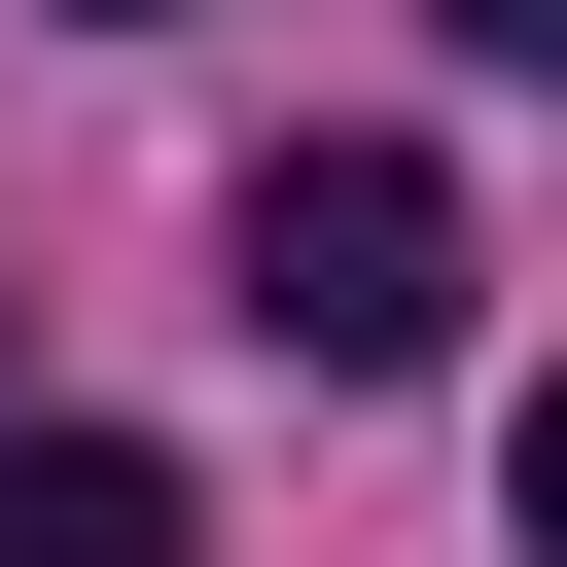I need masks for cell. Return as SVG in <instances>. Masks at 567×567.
Segmentation results:
<instances>
[{"label":"cell","instance_id":"2","mask_svg":"<svg viewBox=\"0 0 567 567\" xmlns=\"http://www.w3.org/2000/svg\"><path fill=\"white\" fill-rule=\"evenodd\" d=\"M0 567H177V461L142 425H0Z\"/></svg>","mask_w":567,"mask_h":567},{"label":"cell","instance_id":"3","mask_svg":"<svg viewBox=\"0 0 567 567\" xmlns=\"http://www.w3.org/2000/svg\"><path fill=\"white\" fill-rule=\"evenodd\" d=\"M496 496H532V567H567V390H532V461H496Z\"/></svg>","mask_w":567,"mask_h":567},{"label":"cell","instance_id":"1","mask_svg":"<svg viewBox=\"0 0 567 567\" xmlns=\"http://www.w3.org/2000/svg\"><path fill=\"white\" fill-rule=\"evenodd\" d=\"M248 319H284L319 390H425V354H461V177H425V142H284V177H248Z\"/></svg>","mask_w":567,"mask_h":567},{"label":"cell","instance_id":"4","mask_svg":"<svg viewBox=\"0 0 567 567\" xmlns=\"http://www.w3.org/2000/svg\"><path fill=\"white\" fill-rule=\"evenodd\" d=\"M461 35H496V71H567V0H461Z\"/></svg>","mask_w":567,"mask_h":567}]
</instances>
